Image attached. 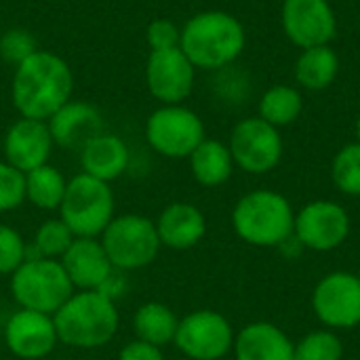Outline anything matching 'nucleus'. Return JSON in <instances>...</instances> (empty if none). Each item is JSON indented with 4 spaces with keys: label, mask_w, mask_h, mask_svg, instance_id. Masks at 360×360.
Instances as JSON below:
<instances>
[{
    "label": "nucleus",
    "mask_w": 360,
    "mask_h": 360,
    "mask_svg": "<svg viewBox=\"0 0 360 360\" xmlns=\"http://www.w3.org/2000/svg\"><path fill=\"white\" fill-rule=\"evenodd\" d=\"M74 76L68 61L51 51H36L15 68L11 99L21 118L49 120L72 99Z\"/></svg>",
    "instance_id": "1"
},
{
    "label": "nucleus",
    "mask_w": 360,
    "mask_h": 360,
    "mask_svg": "<svg viewBox=\"0 0 360 360\" xmlns=\"http://www.w3.org/2000/svg\"><path fill=\"white\" fill-rule=\"evenodd\" d=\"M243 23L226 11L196 13L181 27L179 49L196 70H224L245 51Z\"/></svg>",
    "instance_id": "2"
},
{
    "label": "nucleus",
    "mask_w": 360,
    "mask_h": 360,
    "mask_svg": "<svg viewBox=\"0 0 360 360\" xmlns=\"http://www.w3.org/2000/svg\"><path fill=\"white\" fill-rule=\"evenodd\" d=\"M57 338L76 350H95L110 344L118 331V308L105 291H74L53 314Z\"/></svg>",
    "instance_id": "3"
},
{
    "label": "nucleus",
    "mask_w": 360,
    "mask_h": 360,
    "mask_svg": "<svg viewBox=\"0 0 360 360\" xmlns=\"http://www.w3.org/2000/svg\"><path fill=\"white\" fill-rule=\"evenodd\" d=\"M295 211L274 190H253L232 209V228L240 240L253 247H278L293 238Z\"/></svg>",
    "instance_id": "4"
},
{
    "label": "nucleus",
    "mask_w": 360,
    "mask_h": 360,
    "mask_svg": "<svg viewBox=\"0 0 360 360\" xmlns=\"http://www.w3.org/2000/svg\"><path fill=\"white\" fill-rule=\"evenodd\" d=\"M11 295L23 310L55 314L76 291L59 259L27 257L11 274Z\"/></svg>",
    "instance_id": "5"
},
{
    "label": "nucleus",
    "mask_w": 360,
    "mask_h": 360,
    "mask_svg": "<svg viewBox=\"0 0 360 360\" xmlns=\"http://www.w3.org/2000/svg\"><path fill=\"white\" fill-rule=\"evenodd\" d=\"M57 213L74 236L99 238L114 219V192L110 184L80 173L68 181Z\"/></svg>",
    "instance_id": "6"
},
{
    "label": "nucleus",
    "mask_w": 360,
    "mask_h": 360,
    "mask_svg": "<svg viewBox=\"0 0 360 360\" xmlns=\"http://www.w3.org/2000/svg\"><path fill=\"white\" fill-rule=\"evenodd\" d=\"M99 240L114 270L124 272L148 268L162 247L156 232V224L150 217L135 213L114 217L99 236Z\"/></svg>",
    "instance_id": "7"
},
{
    "label": "nucleus",
    "mask_w": 360,
    "mask_h": 360,
    "mask_svg": "<svg viewBox=\"0 0 360 360\" xmlns=\"http://www.w3.org/2000/svg\"><path fill=\"white\" fill-rule=\"evenodd\" d=\"M146 139L165 158H188L207 139L205 122L184 103L160 105L146 120Z\"/></svg>",
    "instance_id": "8"
},
{
    "label": "nucleus",
    "mask_w": 360,
    "mask_h": 360,
    "mask_svg": "<svg viewBox=\"0 0 360 360\" xmlns=\"http://www.w3.org/2000/svg\"><path fill=\"white\" fill-rule=\"evenodd\" d=\"M234 329L215 310H194L179 319L173 344L190 360H221L232 352Z\"/></svg>",
    "instance_id": "9"
},
{
    "label": "nucleus",
    "mask_w": 360,
    "mask_h": 360,
    "mask_svg": "<svg viewBox=\"0 0 360 360\" xmlns=\"http://www.w3.org/2000/svg\"><path fill=\"white\" fill-rule=\"evenodd\" d=\"M234 165L251 175H264L278 167L283 158V137L276 127L259 116L240 120L228 141Z\"/></svg>",
    "instance_id": "10"
},
{
    "label": "nucleus",
    "mask_w": 360,
    "mask_h": 360,
    "mask_svg": "<svg viewBox=\"0 0 360 360\" xmlns=\"http://www.w3.org/2000/svg\"><path fill=\"white\" fill-rule=\"evenodd\" d=\"M350 215L335 200H312L295 215L293 238L300 247L327 253L340 249L350 236Z\"/></svg>",
    "instance_id": "11"
},
{
    "label": "nucleus",
    "mask_w": 360,
    "mask_h": 360,
    "mask_svg": "<svg viewBox=\"0 0 360 360\" xmlns=\"http://www.w3.org/2000/svg\"><path fill=\"white\" fill-rule=\"evenodd\" d=\"M312 310L327 329H354L360 325V281L352 272H331L312 293Z\"/></svg>",
    "instance_id": "12"
},
{
    "label": "nucleus",
    "mask_w": 360,
    "mask_h": 360,
    "mask_svg": "<svg viewBox=\"0 0 360 360\" xmlns=\"http://www.w3.org/2000/svg\"><path fill=\"white\" fill-rule=\"evenodd\" d=\"M196 68L184 55V51H150L146 61V84L154 99L162 105L184 103L194 89Z\"/></svg>",
    "instance_id": "13"
},
{
    "label": "nucleus",
    "mask_w": 360,
    "mask_h": 360,
    "mask_svg": "<svg viewBox=\"0 0 360 360\" xmlns=\"http://www.w3.org/2000/svg\"><path fill=\"white\" fill-rule=\"evenodd\" d=\"M281 21L287 38L302 51L331 44L338 32V19L329 0H285Z\"/></svg>",
    "instance_id": "14"
},
{
    "label": "nucleus",
    "mask_w": 360,
    "mask_h": 360,
    "mask_svg": "<svg viewBox=\"0 0 360 360\" xmlns=\"http://www.w3.org/2000/svg\"><path fill=\"white\" fill-rule=\"evenodd\" d=\"M2 335L8 352L21 360L44 359L59 344L53 316L23 308L8 316Z\"/></svg>",
    "instance_id": "15"
},
{
    "label": "nucleus",
    "mask_w": 360,
    "mask_h": 360,
    "mask_svg": "<svg viewBox=\"0 0 360 360\" xmlns=\"http://www.w3.org/2000/svg\"><path fill=\"white\" fill-rule=\"evenodd\" d=\"M53 146L55 141L44 120L17 118L4 135V162L25 175L49 162Z\"/></svg>",
    "instance_id": "16"
},
{
    "label": "nucleus",
    "mask_w": 360,
    "mask_h": 360,
    "mask_svg": "<svg viewBox=\"0 0 360 360\" xmlns=\"http://www.w3.org/2000/svg\"><path fill=\"white\" fill-rule=\"evenodd\" d=\"M61 266L78 291L105 289L112 281L114 266L99 238L76 236L70 249L61 255Z\"/></svg>",
    "instance_id": "17"
},
{
    "label": "nucleus",
    "mask_w": 360,
    "mask_h": 360,
    "mask_svg": "<svg viewBox=\"0 0 360 360\" xmlns=\"http://www.w3.org/2000/svg\"><path fill=\"white\" fill-rule=\"evenodd\" d=\"M49 131L55 146L82 150L86 141L103 133V118L95 105L84 101H68L49 120Z\"/></svg>",
    "instance_id": "18"
},
{
    "label": "nucleus",
    "mask_w": 360,
    "mask_h": 360,
    "mask_svg": "<svg viewBox=\"0 0 360 360\" xmlns=\"http://www.w3.org/2000/svg\"><path fill=\"white\" fill-rule=\"evenodd\" d=\"M154 224L160 245L173 251H188L196 247L207 234V219L202 211L192 202L167 205Z\"/></svg>",
    "instance_id": "19"
},
{
    "label": "nucleus",
    "mask_w": 360,
    "mask_h": 360,
    "mask_svg": "<svg viewBox=\"0 0 360 360\" xmlns=\"http://www.w3.org/2000/svg\"><path fill=\"white\" fill-rule=\"evenodd\" d=\"M232 352L236 360H293L295 344L274 323L257 321L236 333Z\"/></svg>",
    "instance_id": "20"
},
{
    "label": "nucleus",
    "mask_w": 360,
    "mask_h": 360,
    "mask_svg": "<svg viewBox=\"0 0 360 360\" xmlns=\"http://www.w3.org/2000/svg\"><path fill=\"white\" fill-rule=\"evenodd\" d=\"M129 160H131V154H129L127 143L118 135H112V133L95 135L80 150L82 173L105 184H112L118 177H122L124 171L129 169Z\"/></svg>",
    "instance_id": "21"
},
{
    "label": "nucleus",
    "mask_w": 360,
    "mask_h": 360,
    "mask_svg": "<svg viewBox=\"0 0 360 360\" xmlns=\"http://www.w3.org/2000/svg\"><path fill=\"white\" fill-rule=\"evenodd\" d=\"M190 171L194 179L205 188L224 186L234 171V158L228 143L219 139H205L190 156Z\"/></svg>",
    "instance_id": "22"
},
{
    "label": "nucleus",
    "mask_w": 360,
    "mask_h": 360,
    "mask_svg": "<svg viewBox=\"0 0 360 360\" xmlns=\"http://www.w3.org/2000/svg\"><path fill=\"white\" fill-rule=\"evenodd\" d=\"M177 325H179L177 314L162 302H146L133 314L135 340L156 348H165L173 344Z\"/></svg>",
    "instance_id": "23"
},
{
    "label": "nucleus",
    "mask_w": 360,
    "mask_h": 360,
    "mask_svg": "<svg viewBox=\"0 0 360 360\" xmlns=\"http://www.w3.org/2000/svg\"><path fill=\"white\" fill-rule=\"evenodd\" d=\"M340 72V57L331 44L304 49L295 61V80L308 91L329 89Z\"/></svg>",
    "instance_id": "24"
},
{
    "label": "nucleus",
    "mask_w": 360,
    "mask_h": 360,
    "mask_svg": "<svg viewBox=\"0 0 360 360\" xmlns=\"http://www.w3.org/2000/svg\"><path fill=\"white\" fill-rule=\"evenodd\" d=\"M68 179L53 165H42L25 173V200L42 211H59L65 196Z\"/></svg>",
    "instance_id": "25"
},
{
    "label": "nucleus",
    "mask_w": 360,
    "mask_h": 360,
    "mask_svg": "<svg viewBox=\"0 0 360 360\" xmlns=\"http://www.w3.org/2000/svg\"><path fill=\"white\" fill-rule=\"evenodd\" d=\"M304 97L295 86L274 84L259 99V118L281 129L295 122L302 116Z\"/></svg>",
    "instance_id": "26"
},
{
    "label": "nucleus",
    "mask_w": 360,
    "mask_h": 360,
    "mask_svg": "<svg viewBox=\"0 0 360 360\" xmlns=\"http://www.w3.org/2000/svg\"><path fill=\"white\" fill-rule=\"evenodd\" d=\"M74 238H76L74 232L65 226V221L61 217L44 219L34 234L36 255L49 257V259H61V255L74 243Z\"/></svg>",
    "instance_id": "27"
},
{
    "label": "nucleus",
    "mask_w": 360,
    "mask_h": 360,
    "mask_svg": "<svg viewBox=\"0 0 360 360\" xmlns=\"http://www.w3.org/2000/svg\"><path fill=\"white\" fill-rule=\"evenodd\" d=\"M331 177L340 192L346 196L360 198V143H348L344 146L331 165Z\"/></svg>",
    "instance_id": "28"
},
{
    "label": "nucleus",
    "mask_w": 360,
    "mask_h": 360,
    "mask_svg": "<svg viewBox=\"0 0 360 360\" xmlns=\"http://www.w3.org/2000/svg\"><path fill=\"white\" fill-rule=\"evenodd\" d=\"M344 344L331 329H321L304 335L295 344L293 360H342Z\"/></svg>",
    "instance_id": "29"
},
{
    "label": "nucleus",
    "mask_w": 360,
    "mask_h": 360,
    "mask_svg": "<svg viewBox=\"0 0 360 360\" xmlns=\"http://www.w3.org/2000/svg\"><path fill=\"white\" fill-rule=\"evenodd\" d=\"M36 51V38L23 27H11L0 36V57L15 68L23 63L27 57H32Z\"/></svg>",
    "instance_id": "30"
},
{
    "label": "nucleus",
    "mask_w": 360,
    "mask_h": 360,
    "mask_svg": "<svg viewBox=\"0 0 360 360\" xmlns=\"http://www.w3.org/2000/svg\"><path fill=\"white\" fill-rule=\"evenodd\" d=\"M25 259H27V245L23 236L15 228L0 224V274L11 276Z\"/></svg>",
    "instance_id": "31"
},
{
    "label": "nucleus",
    "mask_w": 360,
    "mask_h": 360,
    "mask_svg": "<svg viewBox=\"0 0 360 360\" xmlns=\"http://www.w3.org/2000/svg\"><path fill=\"white\" fill-rule=\"evenodd\" d=\"M25 200V175L11 167L8 162H0V213H8L17 209Z\"/></svg>",
    "instance_id": "32"
},
{
    "label": "nucleus",
    "mask_w": 360,
    "mask_h": 360,
    "mask_svg": "<svg viewBox=\"0 0 360 360\" xmlns=\"http://www.w3.org/2000/svg\"><path fill=\"white\" fill-rule=\"evenodd\" d=\"M146 40L150 51L177 49L181 42V27H177L169 19H154L146 30Z\"/></svg>",
    "instance_id": "33"
},
{
    "label": "nucleus",
    "mask_w": 360,
    "mask_h": 360,
    "mask_svg": "<svg viewBox=\"0 0 360 360\" xmlns=\"http://www.w3.org/2000/svg\"><path fill=\"white\" fill-rule=\"evenodd\" d=\"M118 360H165V354H162V348L133 340V342L122 346Z\"/></svg>",
    "instance_id": "34"
},
{
    "label": "nucleus",
    "mask_w": 360,
    "mask_h": 360,
    "mask_svg": "<svg viewBox=\"0 0 360 360\" xmlns=\"http://www.w3.org/2000/svg\"><path fill=\"white\" fill-rule=\"evenodd\" d=\"M354 131H356V141L360 143V114H359V118H356V127H354Z\"/></svg>",
    "instance_id": "35"
},
{
    "label": "nucleus",
    "mask_w": 360,
    "mask_h": 360,
    "mask_svg": "<svg viewBox=\"0 0 360 360\" xmlns=\"http://www.w3.org/2000/svg\"><path fill=\"white\" fill-rule=\"evenodd\" d=\"M356 276H359V281H360V268H359V274H356Z\"/></svg>",
    "instance_id": "36"
}]
</instances>
